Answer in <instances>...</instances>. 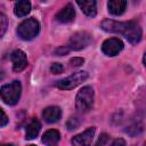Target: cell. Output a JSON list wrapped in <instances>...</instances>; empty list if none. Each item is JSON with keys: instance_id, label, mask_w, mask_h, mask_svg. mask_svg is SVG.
Masks as SVG:
<instances>
[{"instance_id": "11", "label": "cell", "mask_w": 146, "mask_h": 146, "mask_svg": "<svg viewBox=\"0 0 146 146\" xmlns=\"http://www.w3.org/2000/svg\"><path fill=\"white\" fill-rule=\"evenodd\" d=\"M76 3L81 8L84 15L89 17H95L97 13L96 0H76Z\"/></svg>"}, {"instance_id": "10", "label": "cell", "mask_w": 146, "mask_h": 146, "mask_svg": "<svg viewBox=\"0 0 146 146\" xmlns=\"http://www.w3.org/2000/svg\"><path fill=\"white\" fill-rule=\"evenodd\" d=\"M60 115H62L60 108L57 107V106L46 107L43 110V112H42V117L48 123H55V122H57L60 119Z\"/></svg>"}, {"instance_id": "14", "label": "cell", "mask_w": 146, "mask_h": 146, "mask_svg": "<svg viewBox=\"0 0 146 146\" xmlns=\"http://www.w3.org/2000/svg\"><path fill=\"white\" fill-rule=\"evenodd\" d=\"M40 129H41V124L40 122L36 120V119H32L29 124L26 125V133H25V138L27 140L30 139H34L39 132H40Z\"/></svg>"}, {"instance_id": "5", "label": "cell", "mask_w": 146, "mask_h": 146, "mask_svg": "<svg viewBox=\"0 0 146 146\" xmlns=\"http://www.w3.org/2000/svg\"><path fill=\"white\" fill-rule=\"evenodd\" d=\"M88 76H89L88 72L79 71V72H75V73L71 74L70 76H67L63 80L57 81L56 87L59 88V89H63V90H71L73 88H75L76 86H79L80 83H82L83 81H86L88 79Z\"/></svg>"}, {"instance_id": "13", "label": "cell", "mask_w": 146, "mask_h": 146, "mask_svg": "<svg viewBox=\"0 0 146 146\" xmlns=\"http://www.w3.org/2000/svg\"><path fill=\"white\" fill-rule=\"evenodd\" d=\"M127 7V0H108V11L112 15L119 16L123 14Z\"/></svg>"}, {"instance_id": "20", "label": "cell", "mask_w": 146, "mask_h": 146, "mask_svg": "<svg viewBox=\"0 0 146 146\" xmlns=\"http://www.w3.org/2000/svg\"><path fill=\"white\" fill-rule=\"evenodd\" d=\"M108 140H110V137H108V135H106V133H102L100 136H99V138H98V141L96 143V145L97 146H102V145H106V144H108Z\"/></svg>"}, {"instance_id": "3", "label": "cell", "mask_w": 146, "mask_h": 146, "mask_svg": "<svg viewBox=\"0 0 146 146\" xmlns=\"http://www.w3.org/2000/svg\"><path fill=\"white\" fill-rule=\"evenodd\" d=\"M76 110L81 113L89 112L94 106V90L91 87H83L79 90L75 98Z\"/></svg>"}, {"instance_id": "16", "label": "cell", "mask_w": 146, "mask_h": 146, "mask_svg": "<svg viewBox=\"0 0 146 146\" xmlns=\"http://www.w3.org/2000/svg\"><path fill=\"white\" fill-rule=\"evenodd\" d=\"M59 137H60V135L57 130H48L46 133H43L41 140L46 145H55L58 143Z\"/></svg>"}, {"instance_id": "15", "label": "cell", "mask_w": 146, "mask_h": 146, "mask_svg": "<svg viewBox=\"0 0 146 146\" xmlns=\"http://www.w3.org/2000/svg\"><path fill=\"white\" fill-rule=\"evenodd\" d=\"M31 11V2L29 0H19L15 5L14 13L18 17H24Z\"/></svg>"}, {"instance_id": "7", "label": "cell", "mask_w": 146, "mask_h": 146, "mask_svg": "<svg viewBox=\"0 0 146 146\" xmlns=\"http://www.w3.org/2000/svg\"><path fill=\"white\" fill-rule=\"evenodd\" d=\"M123 49V42L117 38L106 39L102 44V51L106 56H116Z\"/></svg>"}, {"instance_id": "17", "label": "cell", "mask_w": 146, "mask_h": 146, "mask_svg": "<svg viewBox=\"0 0 146 146\" xmlns=\"http://www.w3.org/2000/svg\"><path fill=\"white\" fill-rule=\"evenodd\" d=\"M7 26H8V22H7V17L0 13V38L3 36V34L7 31Z\"/></svg>"}, {"instance_id": "18", "label": "cell", "mask_w": 146, "mask_h": 146, "mask_svg": "<svg viewBox=\"0 0 146 146\" xmlns=\"http://www.w3.org/2000/svg\"><path fill=\"white\" fill-rule=\"evenodd\" d=\"M79 124H80V121L78 120V117H71L67 121L66 127H67L68 130H73V129H76L79 127Z\"/></svg>"}, {"instance_id": "12", "label": "cell", "mask_w": 146, "mask_h": 146, "mask_svg": "<svg viewBox=\"0 0 146 146\" xmlns=\"http://www.w3.org/2000/svg\"><path fill=\"white\" fill-rule=\"evenodd\" d=\"M75 17V11L72 5H66L57 15H56V19L60 23H70L74 19Z\"/></svg>"}, {"instance_id": "9", "label": "cell", "mask_w": 146, "mask_h": 146, "mask_svg": "<svg viewBox=\"0 0 146 146\" xmlns=\"http://www.w3.org/2000/svg\"><path fill=\"white\" fill-rule=\"evenodd\" d=\"M95 131L96 129L94 127L87 129L84 132L80 133V135H76L75 137L72 138L71 143L73 145H76V146H86V145H90L92 143V139H94V136H95Z\"/></svg>"}, {"instance_id": "1", "label": "cell", "mask_w": 146, "mask_h": 146, "mask_svg": "<svg viewBox=\"0 0 146 146\" xmlns=\"http://www.w3.org/2000/svg\"><path fill=\"white\" fill-rule=\"evenodd\" d=\"M102 29L106 32L122 34L130 43L136 44L141 40V27L135 21L130 22H116L113 19H104L100 24Z\"/></svg>"}, {"instance_id": "22", "label": "cell", "mask_w": 146, "mask_h": 146, "mask_svg": "<svg viewBox=\"0 0 146 146\" xmlns=\"http://www.w3.org/2000/svg\"><path fill=\"white\" fill-rule=\"evenodd\" d=\"M8 123V117L6 115V113L2 111V108H0V127L6 125Z\"/></svg>"}, {"instance_id": "2", "label": "cell", "mask_w": 146, "mask_h": 146, "mask_svg": "<svg viewBox=\"0 0 146 146\" xmlns=\"http://www.w3.org/2000/svg\"><path fill=\"white\" fill-rule=\"evenodd\" d=\"M22 86L19 81H13L0 88V98L7 105H15L21 97Z\"/></svg>"}, {"instance_id": "4", "label": "cell", "mask_w": 146, "mask_h": 146, "mask_svg": "<svg viewBox=\"0 0 146 146\" xmlns=\"http://www.w3.org/2000/svg\"><path fill=\"white\" fill-rule=\"evenodd\" d=\"M40 31V24L35 18H27L23 21L17 27V34L23 40H32L38 35Z\"/></svg>"}, {"instance_id": "8", "label": "cell", "mask_w": 146, "mask_h": 146, "mask_svg": "<svg viewBox=\"0 0 146 146\" xmlns=\"http://www.w3.org/2000/svg\"><path fill=\"white\" fill-rule=\"evenodd\" d=\"M10 59L13 62V70L15 72L23 71L27 65V58L23 50H19V49L14 50L10 54Z\"/></svg>"}, {"instance_id": "21", "label": "cell", "mask_w": 146, "mask_h": 146, "mask_svg": "<svg viewBox=\"0 0 146 146\" xmlns=\"http://www.w3.org/2000/svg\"><path fill=\"white\" fill-rule=\"evenodd\" d=\"M83 62H84L83 58H81V57H74V58H72V59L70 60V64H71V66H73V67H78V66L82 65Z\"/></svg>"}, {"instance_id": "19", "label": "cell", "mask_w": 146, "mask_h": 146, "mask_svg": "<svg viewBox=\"0 0 146 146\" xmlns=\"http://www.w3.org/2000/svg\"><path fill=\"white\" fill-rule=\"evenodd\" d=\"M63 70H64V67H63V65L59 64V63H54V64L51 65V67H50V71H51V73H54V74H60V73L63 72Z\"/></svg>"}, {"instance_id": "6", "label": "cell", "mask_w": 146, "mask_h": 146, "mask_svg": "<svg viewBox=\"0 0 146 146\" xmlns=\"http://www.w3.org/2000/svg\"><path fill=\"white\" fill-rule=\"evenodd\" d=\"M91 42V34L86 31L75 32L71 35L68 41V48L73 50H81L88 47Z\"/></svg>"}, {"instance_id": "23", "label": "cell", "mask_w": 146, "mask_h": 146, "mask_svg": "<svg viewBox=\"0 0 146 146\" xmlns=\"http://www.w3.org/2000/svg\"><path fill=\"white\" fill-rule=\"evenodd\" d=\"M112 145H113V146H117V145L124 146V145H125V141H124L123 139H116V140H114V141L112 143Z\"/></svg>"}, {"instance_id": "24", "label": "cell", "mask_w": 146, "mask_h": 146, "mask_svg": "<svg viewBox=\"0 0 146 146\" xmlns=\"http://www.w3.org/2000/svg\"><path fill=\"white\" fill-rule=\"evenodd\" d=\"M68 51V49L67 48H59V49H57L56 50V54H58V56H60V55H64V54H66Z\"/></svg>"}]
</instances>
